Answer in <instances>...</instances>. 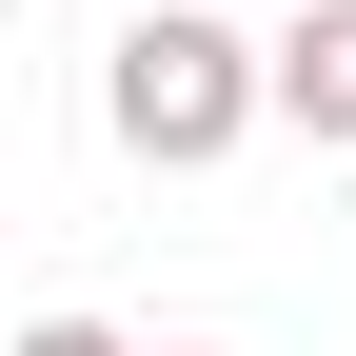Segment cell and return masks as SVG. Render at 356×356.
I'll return each mask as SVG.
<instances>
[{
    "instance_id": "1",
    "label": "cell",
    "mask_w": 356,
    "mask_h": 356,
    "mask_svg": "<svg viewBox=\"0 0 356 356\" xmlns=\"http://www.w3.org/2000/svg\"><path fill=\"white\" fill-rule=\"evenodd\" d=\"M99 119H119V159L198 178V159H238L257 119H277V40L198 20V0H139V20H119V60H99Z\"/></svg>"
},
{
    "instance_id": "2",
    "label": "cell",
    "mask_w": 356,
    "mask_h": 356,
    "mask_svg": "<svg viewBox=\"0 0 356 356\" xmlns=\"http://www.w3.org/2000/svg\"><path fill=\"white\" fill-rule=\"evenodd\" d=\"M277 119L317 159H356V0H297V20H277Z\"/></svg>"
},
{
    "instance_id": "3",
    "label": "cell",
    "mask_w": 356,
    "mask_h": 356,
    "mask_svg": "<svg viewBox=\"0 0 356 356\" xmlns=\"http://www.w3.org/2000/svg\"><path fill=\"white\" fill-rule=\"evenodd\" d=\"M20 356H119V337H99V317H40V337H20Z\"/></svg>"
}]
</instances>
